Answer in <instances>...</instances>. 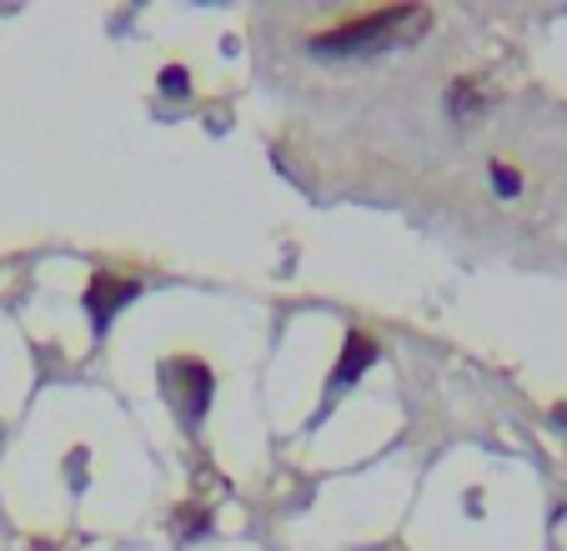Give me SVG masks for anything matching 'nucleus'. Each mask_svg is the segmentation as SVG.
<instances>
[{"instance_id": "1", "label": "nucleus", "mask_w": 567, "mask_h": 551, "mask_svg": "<svg viewBox=\"0 0 567 551\" xmlns=\"http://www.w3.org/2000/svg\"><path fill=\"white\" fill-rule=\"evenodd\" d=\"M422 31H427V11H422V6H386V11H377V15H362V21H347V25H337V31L317 35L311 51L317 55H362V51L402 45Z\"/></svg>"}, {"instance_id": "3", "label": "nucleus", "mask_w": 567, "mask_h": 551, "mask_svg": "<svg viewBox=\"0 0 567 551\" xmlns=\"http://www.w3.org/2000/svg\"><path fill=\"white\" fill-rule=\"evenodd\" d=\"M131 297H136V281H121V276H96V281L86 287V311H91V321H96V331H106L111 316H116Z\"/></svg>"}, {"instance_id": "6", "label": "nucleus", "mask_w": 567, "mask_h": 551, "mask_svg": "<svg viewBox=\"0 0 567 551\" xmlns=\"http://www.w3.org/2000/svg\"><path fill=\"white\" fill-rule=\"evenodd\" d=\"M493 186H497V196H517V191H523V176H517V170L503 160V166H493Z\"/></svg>"}, {"instance_id": "7", "label": "nucleus", "mask_w": 567, "mask_h": 551, "mask_svg": "<svg viewBox=\"0 0 567 551\" xmlns=\"http://www.w3.org/2000/svg\"><path fill=\"white\" fill-rule=\"evenodd\" d=\"M161 91H166V96H186V91H192V75H186L182 65H172V71H161Z\"/></svg>"}, {"instance_id": "4", "label": "nucleus", "mask_w": 567, "mask_h": 551, "mask_svg": "<svg viewBox=\"0 0 567 551\" xmlns=\"http://www.w3.org/2000/svg\"><path fill=\"white\" fill-rule=\"evenodd\" d=\"M372 356H377L372 341H367L362 331H347V346H342V361H337V376H332V382H337V386H352L357 376L372 366Z\"/></svg>"}, {"instance_id": "5", "label": "nucleus", "mask_w": 567, "mask_h": 551, "mask_svg": "<svg viewBox=\"0 0 567 551\" xmlns=\"http://www.w3.org/2000/svg\"><path fill=\"white\" fill-rule=\"evenodd\" d=\"M477 106H482V96H477V81H457V85H452V116H462V121H467Z\"/></svg>"}, {"instance_id": "2", "label": "nucleus", "mask_w": 567, "mask_h": 551, "mask_svg": "<svg viewBox=\"0 0 567 551\" xmlns=\"http://www.w3.org/2000/svg\"><path fill=\"white\" fill-rule=\"evenodd\" d=\"M161 392L172 396V406L182 412V422H196V416L212 406V366L196 361V356L161 361Z\"/></svg>"}]
</instances>
